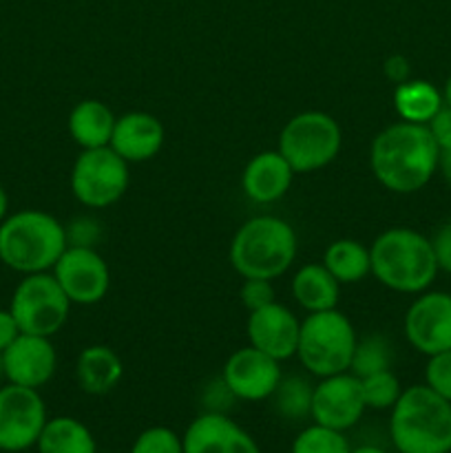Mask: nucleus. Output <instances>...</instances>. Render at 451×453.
<instances>
[{
  "label": "nucleus",
  "mask_w": 451,
  "mask_h": 453,
  "mask_svg": "<svg viewBox=\"0 0 451 453\" xmlns=\"http://www.w3.org/2000/svg\"><path fill=\"white\" fill-rule=\"evenodd\" d=\"M440 149L424 124L396 122L374 137L370 166L380 186L398 195L424 188L438 171Z\"/></svg>",
  "instance_id": "obj_1"
},
{
  "label": "nucleus",
  "mask_w": 451,
  "mask_h": 453,
  "mask_svg": "<svg viewBox=\"0 0 451 453\" xmlns=\"http://www.w3.org/2000/svg\"><path fill=\"white\" fill-rule=\"evenodd\" d=\"M371 274L385 288L402 295H420L438 274L432 239L411 228H389L370 246Z\"/></svg>",
  "instance_id": "obj_2"
},
{
  "label": "nucleus",
  "mask_w": 451,
  "mask_h": 453,
  "mask_svg": "<svg viewBox=\"0 0 451 453\" xmlns=\"http://www.w3.org/2000/svg\"><path fill=\"white\" fill-rule=\"evenodd\" d=\"M389 438L398 453H451V403L427 385L402 389L389 416Z\"/></svg>",
  "instance_id": "obj_3"
},
{
  "label": "nucleus",
  "mask_w": 451,
  "mask_h": 453,
  "mask_svg": "<svg viewBox=\"0 0 451 453\" xmlns=\"http://www.w3.org/2000/svg\"><path fill=\"white\" fill-rule=\"evenodd\" d=\"M66 226L35 208L0 221V261L20 274L49 273L66 250Z\"/></svg>",
  "instance_id": "obj_4"
},
{
  "label": "nucleus",
  "mask_w": 451,
  "mask_h": 453,
  "mask_svg": "<svg viewBox=\"0 0 451 453\" xmlns=\"http://www.w3.org/2000/svg\"><path fill=\"white\" fill-rule=\"evenodd\" d=\"M299 242L287 221L259 215L239 226L230 243V264L243 279H277L294 264Z\"/></svg>",
  "instance_id": "obj_5"
},
{
  "label": "nucleus",
  "mask_w": 451,
  "mask_h": 453,
  "mask_svg": "<svg viewBox=\"0 0 451 453\" xmlns=\"http://www.w3.org/2000/svg\"><path fill=\"white\" fill-rule=\"evenodd\" d=\"M356 341L354 326L336 308L310 312L305 321H301L296 357L310 374L325 379V376L349 372Z\"/></svg>",
  "instance_id": "obj_6"
},
{
  "label": "nucleus",
  "mask_w": 451,
  "mask_h": 453,
  "mask_svg": "<svg viewBox=\"0 0 451 453\" xmlns=\"http://www.w3.org/2000/svg\"><path fill=\"white\" fill-rule=\"evenodd\" d=\"M343 144L339 122L323 111H303L287 119L279 135V153L294 173H314L332 164Z\"/></svg>",
  "instance_id": "obj_7"
},
{
  "label": "nucleus",
  "mask_w": 451,
  "mask_h": 453,
  "mask_svg": "<svg viewBox=\"0 0 451 453\" xmlns=\"http://www.w3.org/2000/svg\"><path fill=\"white\" fill-rule=\"evenodd\" d=\"M69 310V296L49 273L25 274L9 303V312L13 314L22 334L49 336V339L65 327Z\"/></svg>",
  "instance_id": "obj_8"
},
{
  "label": "nucleus",
  "mask_w": 451,
  "mask_h": 453,
  "mask_svg": "<svg viewBox=\"0 0 451 453\" xmlns=\"http://www.w3.org/2000/svg\"><path fill=\"white\" fill-rule=\"evenodd\" d=\"M128 162L111 146L82 150L71 168V193L87 208H109L126 193Z\"/></svg>",
  "instance_id": "obj_9"
},
{
  "label": "nucleus",
  "mask_w": 451,
  "mask_h": 453,
  "mask_svg": "<svg viewBox=\"0 0 451 453\" xmlns=\"http://www.w3.org/2000/svg\"><path fill=\"white\" fill-rule=\"evenodd\" d=\"M47 420L38 389L13 383L0 388V451L20 453L35 447Z\"/></svg>",
  "instance_id": "obj_10"
},
{
  "label": "nucleus",
  "mask_w": 451,
  "mask_h": 453,
  "mask_svg": "<svg viewBox=\"0 0 451 453\" xmlns=\"http://www.w3.org/2000/svg\"><path fill=\"white\" fill-rule=\"evenodd\" d=\"M51 274L75 305L100 303L111 288L109 265L91 246H66Z\"/></svg>",
  "instance_id": "obj_11"
},
{
  "label": "nucleus",
  "mask_w": 451,
  "mask_h": 453,
  "mask_svg": "<svg viewBox=\"0 0 451 453\" xmlns=\"http://www.w3.org/2000/svg\"><path fill=\"white\" fill-rule=\"evenodd\" d=\"M365 410L361 379L352 372L325 376L314 385L310 418L317 425L336 432H348L363 418Z\"/></svg>",
  "instance_id": "obj_12"
},
{
  "label": "nucleus",
  "mask_w": 451,
  "mask_h": 453,
  "mask_svg": "<svg viewBox=\"0 0 451 453\" xmlns=\"http://www.w3.org/2000/svg\"><path fill=\"white\" fill-rule=\"evenodd\" d=\"M405 336L411 348L424 357L451 349L449 292H420L405 314Z\"/></svg>",
  "instance_id": "obj_13"
},
{
  "label": "nucleus",
  "mask_w": 451,
  "mask_h": 453,
  "mask_svg": "<svg viewBox=\"0 0 451 453\" xmlns=\"http://www.w3.org/2000/svg\"><path fill=\"white\" fill-rule=\"evenodd\" d=\"M281 379L283 374L277 358L268 357L252 345L230 354L221 372V380L233 392V396L248 403L268 401Z\"/></svg>",
  "instance_id": "obj_14"
},
{
  "label": "nucleus",
  "mask_w": 451,
  "mask_h": 453,
  "mask_svg": "<svg viewBox=\"0 0 451 453\" xmlns=\"http://www.w3.org/2000/svg\"><path fill=\"white\" fill-rule=\"evenodd\" d=\"M4 379L22 388L40 389L57 370V354L49 336L20 334L3 352Z\"/></svg>",
  "instance_id": "obj_15"
},
{
  "label": "nucleus",
  "mask_w": 451,
  "mask_h": 453,
  "mask_svg": "<svg viewBox=\"0 0 451 453\" xmlns=\"http://www.w3.org/2000/svg\"><path fill=\"white\" fill-rule=\"evenodd\" d=\"M299 334L301 321L296 319V314L277 301L255 310L248 317V341L252 348L277 358L279 363L296 357Z\"/></svg>",
  "instance_id": "obj_16"
},
{
  "label": "nucleus",
  "mask_w": 451,
  "mask_h": 453,
  "mask_svg": "<svg viewBox=\"0 0 451 453\" xmlns=\"http://www.w3.org/2000/svg\"><path fill=\"white\" fill-rule=\"evenodd\" d=\"M184 453H261L255 438L219 411H203L186 427Z\"/></svg>",
  "instance_id": "obj_17"
},
{
  "label": "nucleus",
  "mask_w": 451,
  "mask_h": 453,
  "mask_svg": "<svg viewBox=\"0 0 451 453\" xmlns=\"http://www.w3.org/2000/svg\"><path fill=\"white\" fill-rule=\"evenodd\" d=\"M164 124L146 111H131L115 119L111 149L128 164L149 162L164 146Z\"/></svg>",
  "instance_id": "obj_18"
},
{
  "label": "nucleus",
  "mask_w": 451,
  "mask_h": 453,
  "mask_svg": "<svg viewBox=\"0 0 451 453\" xmlns=\"http://www.w3.org/2000/svg\"><path fill=\"white\" fill-rule=\"evenodd\" d=\"M294 175L296 173L279 150H264L243 168V193L255 203L279 202L290 190Z\"/></svg>",
  "instance_id": "obj_19"
},
{
  "label": "nucleus",
  "mask_w": 451,
  "mask_h": 453,
  "mask_svg": "<svg viewBox=\"0 0 451 453\" xmlns=\"http://www.w3.org/2000/svg\"><path fill=\"white\" fill-rule=\"evenodd\" d=\"M122 374V358L106 345H88L75 361V380L80 389L91 396H102L118 388Z\"/></svg>",
  "instance_id": "obj_20"
},
{
  "label": "nucleus",
  "mask_w": 451,
  "mask_h": 453,
  "mask_svg": "<svg viewBox=\"0 0 451 453\" xmlns=\"http://www.w3.org/2000/svg\"><path fill=\"white\" fill-rule=\"evenodd\" d=\"M115 115L104 102L82 100L71 109L66 127L69 135L82 150L102 149L111 144V135L115 128Z\"/></svg>",
  "instance_id": "obj_21"
},
{
  "label": "nucleus",
  "mask_w": 451,
  "mask_h": 453,
  "mask_svg": "<svg viewBox=\"0 0 451 453\" xmlns=\"http://www.w3.org/2000/svg\"><path fill=\"white\" fill-rule=\"evenodd\" d=\"M292 296L305 312H323L339 305L340 283L323 264H308L292 279Z\"/></svg>",
  "instance_id": "obj_22"
},
{
  "label": "nucleus",
  "mask_w": 451,
  "mask_h": 453,
  "mask_svg": "<svg viewBox=\"0 0 451 453\" xmlns=\"http://www.w3.org/2000/svg\"><path fill=\"white\" fill-rule=\"evenodd\" d=\"M38 453H97L91 429L71 416L49 418L35 442Z\"/></svg>",
  "instance_id": "obj_23"
},
{
  "label": "nucleus",
  "mask_w": 451,
  "mask_h": 453,
  "mask_svg": "<svg viewBox=\"0 0 451 453\" xmlns=\"http://www.w3.org/2000/svg\"><path fill=\"white\" fill-rule=\"evenodd\" d=\"M442 104V93L427 80L409 78L394 88V109L402 122L427 124Z\"/></svg>",
  "instance_id": "obj_24"
},
{
  "label": "nucleus",
  "mask_w": 451,
  "mask_h": 453,
  "mask_svg": "<svg viewBox=\"0 0 451 453\" xmlns=\"http://www.w3.org/2000/svg\"><path fill=\"white\" fill-rule=\"evenodd\" d=\"M323 265L339 283H358L371 274L370 248L356 239H336L323 252Z\"/></svg>",
  "instance_id": "obj_25"
},
{
  "label": "nucleus",
  "mask_w": 451,
  "mask_h": 453,
  "mask_svg": "<svg viewBox=\"0 0 451 453\" xmlns=\"http://www.w3.org/2000/svg\"><path fill=\"white\" fill-rule=\"evenodd\" d=\"M314 388L301 376H287L277 385L270 401L274 403V410L287 420H303L312 410Z\"/></svg>",
  "instance_id": "obj_26"
},
{
  "label": "nucleus",
  "mask_w": 451,
  "mask_h": 453,
  "mask_svg": "<svg viewBox=\"0 0 451 453\" xmlns=\"http://www.w3.org/2000/svg\"><path fill=\"white\" fill-rule=\"evenodd\" d=\"M389 363H392V349L389 343L383 336H367V339L356 341V348H354L352 365L349 372L358 379H365V376L376 374V372L389 370Z\"/></svg>",
  "instance_id": "obj_27"
},
{
  "label": "nucleus",
  "mask_w": 451,
  "mask_h": 453,
  "mask_svg": "<svg viewBox=\"0 0 451 453\" xmlns=\"http://www.w3.org/2000/svg\"><path fill=\"white\" fill-rule=\"evenodd\" d=\"M290 453H352L345 432L323 427V425H310L292 442Z\"/></svg>",
  "instance_id": "obj_28"
},
{
  "label": "nucleus",
  "mask_w": 451,
  "mask_h": 453,
  "mask_svg": "<svg viewBox=\"0 0 451 453\" xmlns=\"http://www.w3.org/2000/svg\"><path fill=\"white\" fill-rule=\"evenodd\" d=\"M361 389L367 410H392L402 394L401 380L392 370L376 372L361 379Z\"/></svg>",
  "instance_id": "obj_29"
},
{
  "label": "nucleus",
  "mask_w": 451,
  "mask_h": 453,
  "mask_svg": "<svg viewBox=\"0 0 451 453\" xmlns=\"http://www.w3.org/2000/svg\"><path fill=\"white\" fill-rule=\"evenodd\" d=\"M128 453H184V441L171 427H149L133 441Z\"/></svg>",
  "instance_id": "obj_30"
},
{
  "label": "nucleus",
  "mask_w": 451,
  "mask_h": 453,
  "mask_svg": "<svg viewBox=\"0 0 451 453\" xmlns=\"http://www.w3.org/2000/svg\"><path fill=\"white\" fill-rule=\"evenodd\" d=\"M424 385L451 403V349L429 357L424 367Z\"/></svg>",
  "instance_id": "obj_31"
},
{
  "label": "nucleus",
  "mask_w": 451,
  "mask_h": 453,
  "mask_svg": "<svg viewBox=\"0 0 451 453\" xmlns=\"http://www.w3.org/2000/svg\"><path fill=\"white\" fill-rule=\"evenodd\" d=\"M241 303L248 312L265 308V305L274 303V288L270 279H246L239 290Z\"/></svg>",
  "instance_id": "obj_32"
},
{
  "label": "nucleus",
  "mask_w": 451,
  "mask_h": 453,
  "mask_svg": "<svg viewBox=\"0 0 451 453\" xmlns=\"http://www.w3.org/2000/svg\"><path fill=\"white\" fill-rule=\"evenodd\" d=\"M97 234H100V230H97V224L91 217H78V219L66 226V242H69V246L93 248Z\"/></svg>",
  "instance_id": "obj_33"
},
{
  "label": "nucleus",
  "mask_w": 451,
  "mask_h": 453,
  "mask_svg": "<svg viewBox=\"0 0 451 453\" xmlns=\"http://www.w3.org/2000/svg\"><path fill=\"white\" fill-rule=\"evenodd\" d=\"M424 127L429 128V133H432L433 142L438 144V149L445 150V149H451V109L447 104L440 106V111H438L436 115H433L432 119H429Z\"/></svg>",
  "instance_id": "obj_34"
},
{
  "label": "nucleus",
  "mask_w": 451,
  "mask_h": 453,
  "mask_svg": "<svg viewBox=\"0 0 451 453\" xmlns=\"http://www.w3.org/2000/svg\"><path fill=\"white\" fill-rule=\"evenodd\" d=\"M432 246L433 252H436L438 268L451 274V221H447V224L438 230L436 237L432 239Z\"/></svg>",
  "instance_id": "obj_35"
},
{
  "label": "nucleus",
  "mask_w": 451,
  "mask_h": 453,
  "mask_svg": "<svg viewBox=\"0 0 451 453\" xmlns=\"http://www.w3.org/2000/svg\"><path fill=\"white\" fill-rule=\"evenodd\" d=\"M383 73L389 82L394 84L405 82V80H409V73H411L409 60H407L405 56H401V53H394V56H389L387 60H385Z\"/></svg>",
  "instance_id": "obj_36"
},
{
  "label": "nucleus",
  "mask_w": 451,
  "mask_h": 453,
  "mask_svg": "<svg viewBox=\"0 0 451 453\" xmlns=\"http://www.w3.org/2000/svg\"><path fill=\"white\" fill-rule=\"evenodd\" d=\"M20 334L22 332L18 327L13 314L9 310H0V352H4Z\"/></svg>",
  "instance_id": "obj_37"
},
{
  "label": "nucleus",
  "mask_w": 451,
  "mask_h": 453,
  "mask_svg": "<svg viewBox=\"0 0 451 453\" xmlns=\"http://www.w3.org/2000/svg\"><path fill=\"white\" fill-rule=\"evenodd\" d=\"M438 171L442 173L445 181L451 186V149L440 150V157H438Z\"/></svg>",
  "instance_id": "obj_38"
},
{
  "label": "nucleus",
  "mask_w": 451,
  "mask_h": 453,
  "mask_svg": "<svg viewBox=\"0 0 451 453\" xmlns=\"http://www.w3.org/2000/svg\"><path fill=\"white\" fill-rule=\"evenodd\" d=\"M7 208H9V197H7V193H4L3 186H0V221L7 217Z\"/></svg>",
  "instance_id": "obj_39"
},
{
  "label": "nucleus",
  "mask_w": 451,
  "mask_h": 453,
  "mask_svg": "<svg viewBox=\"0 0 451 453\" xmlns=\"http://www.w3.org/2000/svg\"><path fill=\"white\" fill-rule=\"evenodd\" d=\"M352 453H387V451L380 449V447L376 445H363V447H356V449H352Z\"/></svg>",
  "instance_id": "obj_40"
},
{
  "label": "nucleus",
  "mask_w": 451,
  "mask_h": 453,
  "mask_svg": "<svg viewBox=\"0 0 451 453\" xmlns=\"http://www.w3.org/2000/svg\"><path fill=\"white\" fill-rule=\"evenodd\" d=\"M442 100H445V104L451 109V75L445 84V91H442Z\"/></svg>",
  "instance_id": "obj_41"
},
{
  "label": "nucleus",
  "mask_w": 451,
  "mask_h": 453,
  "mask_svg": "<svg viewBox=\"0 0 451 453\" xmlns=\"http://www.w3.org/2000/svg\"><path fill=\"white\" fill-rule=\"evenodd\" d=\"M4 379V367H3V352H0V383H3Z\"/></svg>",
  "instance_id": "obj_42"
}]
</instances>
